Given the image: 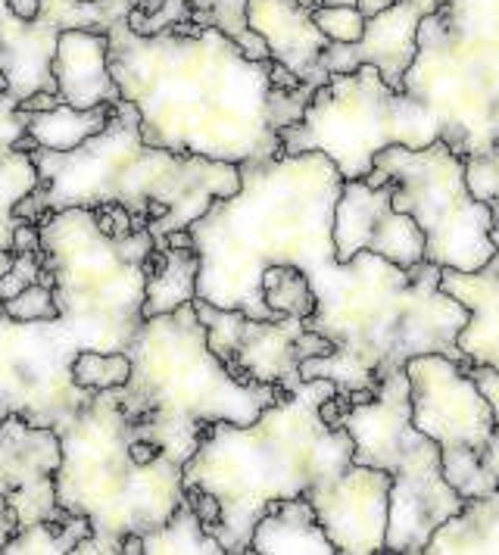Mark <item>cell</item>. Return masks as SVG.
I'll return each instance as SVG.
<instances>
[{
    "mask_svg": "<svg viewBox=\"0 0 499 555\" xmlns=\"http://www.w3.org/2000/svg\"><path fill=\"white\" fill-rule=\"evenodd\" d=\"M110 69L153 147L238 166L284 153L272 60H253L219 28L188 20L141 35L125 20L110 28Z\"/></svg>",
    "mask_w": 499,
    "mask_h": 555,
    "instance_id": "1",
    "label": "cell"
},
{
    "mask_svg": "<svg viewBox=\"0 0 499 555\" xmlns=\"http://www.w3.org/2000/svg\"><path fill=\"white\" fill-rule=\"evenodd\" d=\"M341 188V169L319 151L244 163L241 191L213 203L188 228L200 256V300L253 319H278L263 297V278L274 266L312 272L337 256Z\"/></svg>",
    "mask_w": 499,
    "mask_h": 555,
    "instance_id": "2",
    "label": "cell"
},
{
    "mask_svg": "<svg viewBox=\"0 0 499 555\" xmlns=\"http://www.w3.org/2000/svg\"><path fill=\"white\" fill-rule=\"evenodd\" d=\"M306 275L319 300L306 328L328 337L334 350L306 359L303 378L334 380L341 397L359 403L415 356L444 353L469 362L456 337L472 312L440 287L444 266L424 259L402 269L362 250L349 262L334 256Z\"/></svg>",
    "mask_w": 499,
    "mask_h": 555,
    "instance_id": "3",
    "label": "cell"
},
{
    "mask_svg": "<svg viewBox=\"0 0 499 555\" xmlns=\"http://www.w3.org/2000/svg\"><path fill=\"white\" fill-rule=\"evenodd\" d=\"M331 397H337L334 380L306 378L256 422H216L203 430L197 453L184 465V490L197 487L219 500L222 515L209 533L228 555L250 553L253 530L269 505L306 496L353 465L349 430L324 418Z\"/></svg>",
    "mask_w": 499,
    "mask_h": 555,
    "instance_id": "4",
    "label": "cell"
},
{
    "mask_svg": "<svg viewBox=\"0 0 499 555\" xmlns=\"http://www.w3.org/2000/svg\"><path fill=\"white\" fill-rule=\"evenodd\" d=\"M48 188L50 212L73 206L119 203L135 225L150 228L156 247L188 231L222 197L241 191V166L206 156L153 147L141 134V113L131 101L113 106L100 134L66 153L31 151Z\"/></svg>",
    "mask_w": 499,
    "mask_h": 555,
    "instance_id": "5",
    "label": "cell"
},
{
    "mask_svg": "<svg viewBox=\"0 0 499 555\" xmlns=\"http://www.w3.org/2000/svg\"><path fill=\"white\" fill-rule=\"evenodd\" d=\"M128 356L131 378L116 390L128 430L181 465L197 453L209 425H250L284 393L272 384L238 378L209 347L194 304L144 319Z\"/></svg>",
    "mask_w": 499,
    "mask_h": 555,
    "instance_id": "6",
    "label": "cell"
},
{
    "mask_svg": "<svg viewBox=\"0 0 499 555\" xmlns=\"http://www.w3.org/2000/svg\"><path fill=\"white\" fill-rule=\"evenodd\" d=\"M63 462L56 472V503L85 515L91 533L73 555H119L128 533L163 528L184 500V465L163 455L141 465L131 455V430L116 390L91 403L60 428Z\"/></svg>",
    "mask_w": 499,
    "mask_h": 555,
    "instance_id": "7",
    "label": "cell"
},
{
    "mask_svg": "<svg viewBox=\"0 0 499 555\" xmlns=\"http://www.w3.org/2000/svg\"><path fill=\"white\" fill-rule=\"evenodd\" d=\"M41 253L53 272L56 328L75 350H128L144 325L156 237L150 228L106 234L88 206L56 209L41 222Z\"/></svg>",
    "mask_w": 499,
    "mask_h": 555,
    "instance_id": "8",
    "label": "cell"
},
{
    "mask_svg": "<svg viewBox=\"0 0 499 555\" xmlns=\"http://www.w3.org/2000/svg\"><path fill=\"white\" fill-rule=\"evenodd\" d=\"M402 91L440 119L459 156L499 147V0H444L419 28Z\"/></svg>",
    "mask_w": 499,
    "mask_h": 555,
    "instance_id": "9",
    "label": "cell"
},
{
    "mask_svg": "<svg viewBox=\"0 0 499 555\" xmlns=\"http://www.w3.org/2000/svg\"><path fill=\"white\" fill-rule=\"evenodd\" d=\"M341 425L356 443L353 462L394 478L384 553L422 555L431 533L469 500L444 475L440 447L412 425V387L406 369L381 380L374 397L349 403Z\"/></svg>",
    "mask_w": 499,
    "mask_h": 555,
    "instance_id": "10",
    "label": "cell"
},
{
    "mask_svg": "<svg viewBox=\"0 0 499 555\" xmlns=\"http://www.w3.org/2000/svg\"><path fill=\"white\" fill-rule=\"evenodd\" d=\"M444 138L440 119L406 91H394L378 66L331 76L306 106L297 126L281 131L284 153H324L344 181L374 172L387 147H431Z\"/></svg>",
    "mask_w": 499,
    "mask_h": 555,
    "instance_id": "11",
    "label": "cell"
},
{
    "mask_svg": "<svg viewBox=\"0 0 499 555\" xmlns=\"http://www.w3.org/2000/svg\"><path fill=\"white\" fill-rule=\"evenodd\" d=\"M374 169L397 181L394 209L409 212L424 231V259L456 272H477L497 256L494 206L477 201L465 181V156L434 141L431 147H387Z\"/></svg>",
    "mask_w": 499,
    "mask_h": 555,
    "instance_id": "12",
    "label": "cell"
},
{
    "mask_svg": "<svg viewBox=\"0 0 499 555\" xmlns=\"http://www.w3.org/2000/svg\"><path fill=\"white\" fill-rule=\"evenodd\" d=\"M412 387V425L427 434L444 455V475L465 496L477 500L499 490L484 453L499 430L497 412L474 380L472 365L444 353L406 362Z\"/></svg>",
    "mask_w": 499,
    "mask_h": 555,
    "instance_id": "13",
    "label": "cell"
},
{
    "mask_svg": "<svg viewBox=\"0 0 499 555\" xmlns=\"http://www.w3.org/2000/svg\"><path fill=\"white\" fill-rule=\"evenodd\" d=\"M75 356L56 322H16L0 297V422L23 415L41 428L69 425L94 397L73 380Z\"/></svg>",
    "mask_w": 499,
    "mask_h": 555,
    "instance_id": "14",
    "label": "cell"
},
{
    "mask_svg": "<svg viewBox=\"0 0 499 555\" xmlns=\"http://www.w3.org/2000/svg\"><path fill=\"white\" fill-rule=\"evenodd\" d=\"M200 322L216 356L238 375L253 384H272L294 390L303 384V362L331 353V340L306 328L303 319H253L241 309L194 300Z\"/></svg>",
    "mask_w": 499,
    "mask_h": 555,
    "instance_id": "15",
    "label": "cell"
},
{
    "mask_svg": "<svg viewBox=\"0 0 499 555\" xmlns=\"http://www.w3.org/2000/svg\"><path fill=\"white\" fill-rule=\"evenodd\" d=\"M141 0H41L38 16L25 20L10 0H0V73L13 98H31L38 91L56 94L53 56L66 28L106 31L125 23Z\"/></svg>",
    "mask_w": 499,
    "mask_h": 555,
    "instance_id": "16",
    "label": "cell"
},
{
    "mask_svg": "<svg viewBox=\"0 0 499 555\" xmlns=\"http://www.w3.org/2000/svg\"><path fill=\"white\" fill-rule=\"evenodd\" d=\"M397 181L369 184L366 178H349L334 206V250L341 262L356 253L372 250L402 269L424 262V231L409 212L394 209Z\"/></svg>",
    "mask_w": 499,
    "mask_h": 555,
    "instance_id": "17",
    "label": "cell"
},
{
    "mask_svg": "<svg viewBox=\"0 0 499 555\" xmlns=\"http://www.w3.org/2000/svg\"><path fill=\"white\" fill-rule=\"evenodd\" d=\"M60 462V430L31 425L23 415H7L0 422V500L20 515V528L69 518L56 503Z\"/></svg>",
    "mask_w": 499,
    "mask_h": 555,
    "instance_id": "18",
    "label": "cell"
},
{
    "mask_svg": "<svg viewBox=\"0 0 499 555\" xmlns=\"http://www.w3.org/2000/svg\"><path fill=\"white\" fill-rule=\"evenodd\" d=\"M391 490L394 478L381 468L349 465L341 478L309 490L319 521L337 553L369 555L384 553L387 525H391Z\"/></svg>",
    "mask_w": 499,
    "mask_h": 555,
    "instance_id": "19",
    "label": "cell"
},
{
    "mask_svg": "<svg viewBox=\"0 0 499 555\" xmlns=\"http://www.w3.org/2000/svg\"><path fill=\"white\" fill-rule=\"evenodd\" d=\"M444 7V0H394L387 10L366 20V35L353 44H331L322 53V69L331 76L353 73L359 66H378L384 81L402 91L406 73L419 53V28Z\"/></svg>",
    "mask_w": 499,
    "mask_h": 555,
    "instance_id": "20",
    "label": "cell"
},
{
    "mask_svg": "<svg viewBox=\"0 0 499 555\" xmlns=\"http://www.w3.org/2000/svg\"><path fill=\"white\" fill-rule=\"evenodd\" d=\"M250 26L266 38L274 63L287 66L299 81L312 88L331 81V73L322 69L331 38L316 26L309 7L299 0H250Z\"/></svg>",
    "mask_w": 499,
    "mask_h": 555,
    "instance_id": "21",
    "label": "cell"
},
{
    "mask_svg": "<svg viewBox=\"0 0 499 555\" xmlns=\"http://www.w3.org/2000/svg\"><path fill=\"white\" fill-rule=\"evenodd\" d=\"M53 78L60 101L94 109V106H116L123 91L110 69V35L94 28H66L56 41L53 56Z\"/></svg>",
    "mask_w": 499,
    "mask_h": 555,
    "instance_id": "22",
    "label": "cell"
},
{
    "mask_svg": "<svg viewBox=\"0 0 499 555\" xmlns=\"http://www.w3.org/2000/svg\"><path fill=\"white\" fill-rule=\"evenodd\" d=\"M440 287L472 312L469 325L456 337L462 356L472 365L499 372V250L477 272L444 269Z\"/></svg>",
    "mask_w": 499,
    "mask_h": 555,
    "instance_id": "23",
    "label": "cell"
},
{
    "mask_svg": "<svg viewBox=\"0 0 499 555\" xmlns=\"http://www.w3.org/2000/svg\"><path fill=\"white\" fill-rule=\"evenodd\" d=\"M256 555H334L337 546L324 533L309 496H291L269 505L250 540Z\"/></svg>",
    "mask_w": 499,
    "mask_h": 555,
    "instance_id": "24",
    "label": "cell"
},
{
    "mask_svg": "<svg viewBox=\"0 0 499 555\" xmlns=\"http://www.w3.org/2000/svg\"><path fill=\"white\" fill-rule=\"evenodd\" d=\"M499 555V490L462 505L431 533L424 555Z\"/></svg>",
    "mask_w": 499,
    "mask_h": 555,
    "instance_id": "25",
    "label": "cell"
},
{
    "mask_svg": "<svg viewBox=\"0 0 499 555\" xmlns=\"http://www.w3.org/2000/svg\"><path fill=\"white\" fill-rule=\"evenodd\" d=\"M200 256L194 244H166L156 247L148 275V300L144 319L175 312L184 304L197 300Z\"/></svg>",
    "mask_w": 499,
    "mask_h": 555,
    "instance_id": "26",
    "label": "cell"
},
{
    "mask_svg": "<svg viewBox=\"0 0 499 555\" xmlns=\"http://www.w3.org/2000/svg\"><path fill=\"white\" fill-rule=\"evenodd\" d=\"M28 116V138L35 151L66 153L91 141L113 119V106H94V109H78L69 103H56L48 113H25Z\"/></svg>",
    "mask_w": 499,
    "mask_h": 555,
    "instance_id": "27",
    "label": "cell"
},
{
    "mask_svg": "<svg viewBox=\"0 0 499 555\" xmlns=\"http://www.w3.org/2000/svg\"><path fill=\"white\" fill-rule=\"evenodd\" d=\"M228 555L225 546L206 530L194 512V505L188 503V496L172 512V518L163 528L144 533V555Z\"/></svg>",
    "mask_w": 499,
    "mask_h": 555,
    "instance_id": "28",
    "label": "cell"
},
{
    "mask_svg": "<svg viewBox=\"0 0 499 555\" xmlns=\"http://www.w3.org/2000/svg\"><path fill=\"white\" fill-rule=\"evenodd\" d=\"M41 184V172L31 151L0 153V250H13L16 241V228H20V216H16V203H23L35 188Z\"/></svg>",
    "mask_w": 499,
    "mask_h": 555,
    "instance_id": "29",
    "label": "cell"
},
{
    "mask_svg": "<svg viewBox=\"0 0 499 555\" xmlns=\"http://www.w3.org/2000/svg\"><path fill=\"white\" fill-rule=\"evenodd\" d=\"M91 533V521L85 515H69L63 521H38L13 533L3 555H73L75 546Z\"/></svg>",
    "mask_w": 499,
    "mask_h": 555,
    "instance_id": "30",
    "label": "cell"
},
{
    "mask_svg": "<svg viewBox=\"0 0 499 555\" xmlns=\"http://www.w3.org/2000/svg\"><path fill=\"white\" fill-rule=\"evenodd\" d=\"M263 297L278 319H312L316 312V291L309 275L297 266H274L263 278Z\"/></svg>",
    "mask_w": 499,
    "mask_h": 555,
    "instance_id": "31",
    "label": "cell"
},
{
    "mask_svg": "<svg viewBox=\"0 0 499 555\" xmlns=\"http://www.w3.org/2000/svg\"><path fill=\"white\" fill-rule=\"evenodd\" d=\"M191 20L200 26L219 28L253 60H272L266 38L250 26V0H206V7L194 10Z\"/></svg>",
    "mask_w": 499,
    "mask_h": 555,
    "instance_id": "32",
    "label": "cell"
},
{
    "mask_svg": "<svg viewBox=\"0 0 499 555\" xmlns=\"http://www.w3.org/2000/svg\"><path fill=\"white\" fill-rule=\"evenodd\" d=\"M131 356L128 350L119 353H103V350H81L73 359V380L81 390L103 393V390H119L131 378Z\"/></svg>",
    "mask_w": 499,
    "mask_h": 555,
    "instance_id": "33",
    "label": "cell"
},
{
    "mask_svg": "<svg viewBox=\"0 0 499 555\" xmlns=\"http://www.w3.org/2000/svg\"><path fill=\"white\" fill-rule=\"evenodd\" d=\"M3 312L16 322H56L60 306H56V294H53V272L44 281L28 284L16 297L3 300Z\"/></svg>",
    "mask_w": 499,
    "mask_h": 555,
    "instance_id": "34",
    "label": "cell"
},
{
    "mask_svg": "<svg viewBox=\"0 0 499 555\" xmlns=\"http://www.w3.org/2000/svg\"><path fill=\"white\" fill-rule=\"evenodd\" d=\"M465 181L477 201L494 206V241L499 250V147L465 156Z\"/></svg>",
    "mask_w": 499,
    "mask_h": 555,
    "instance_id": "35",
    "label": "cell"
},
{
    "mask_svg": "<svg viewBox=\"0 0 499 555\" xmlns=\"http://www.w3.org/2000/svg\"><path fill=\"white\" fill-rule=\"evenodd\" d=\"M312 20L331 38V44H353L366 35V16L359 13V7L322 3L319 10H312Z\"/></svg>",
    "mask_w": 499,
    "mask_h": 555,
    "instance_id": "36",
    "label": "cell"
},
{
    "mask_svg": "<svg viewBox=\"0 0 499 555\" xmlns=\"http://www.w3.org/2000/svg\"><path fill=\"white\" fill-rule=\"evenodd\" d=\"M7 88H0V153L16 151L28 134V116Z\"/></svg>",
    "mask_w": 499,
    "mask_h": 555,
    "instance_id": "37",
    "label": "cell"
},
{
    "mask_svg": "<svg viewBox=\"0 0 499 555\" xmlns=\"http://www.w3.org/2000/svg\"><path fill=\"white\" fill-rule=\"evenodd\" d=\"M472 375H474V380L481 384V390L487 393L490 405H494V412H497V425H499V372H494V369H481V365H472Z\"/></svg>",
    "mask_w": 499,
    "mask_h": 555,
    "instance_id": "38",
    "label": "cell"
},
{
    "mask_svg": "<svg viewBox=\"0 0 499 555\" xmlns=\"http://www.w3.org/2000/svg\"><path fill=\"white\" fill-rule=\"evenodd\" d=\"M16 530H20V515L10 505H0V553L7 550V543L13 540Z\"/></svg>",
    "mask_w": 499,
    "mask_h": 555,
    "instance_id": "39",
    "label": "cell"
},
{
    "mask_svg": "<svg viewBox=\"0 0 499 555\" xmlns=\"http://www.w3.org/2000/svg\"><path fill=\"white\" fill-rule=\"evenodd\" d=\"M56 103H60V94H53V91H38V94L25 98L20 106H23L25 113H48Z\"/></svg>",
    "mask_w": 499,
    "mask_h": 555,
    "instance_id": "40",
    "label": "cell"
},
{
    "mask_svg": "<svg viewBox=\"0 0 499 555\" xmlns=\"http://www.w3.org/2000/svg\"><path fill=\"white\" fill-rule=\"evenodd\" d=\"M484 465H487V472H490L499 483V430L494 434V440H490V447H487V453H484Z\"/></svg>",
    "mask_w": 499,
    "mask_h": 555,
    "instance_id": "41",
    "label": "cell"
},
{
    "mask_svg": "<svg viewBox=\"0 0 499 555\" xmlns=\"http://www.w3.org/2000/svg\"><path fill=\"white\" fill-rule=\"evenodd\" d=\"M394 0H359L356 7H359V13L366 16V20H372V16H378L381 10H387Z\"/></svg>",
    "mask_w": 499,
    "mask_h": 555,
    "instance_id": "42",
    "label": "cell"
},
{
    "mask_svg": "<svg viewBox=\"0 0 499 555\" xmlns=\"http://www.w3.org/2000/svg\"><path fill=\"white\" fill-rule=\"evenodd\" d=\"M13 3V10L25 16V20H35L38 16V7H41V0H10Z\"/></svg>",
    "mask_w": 499,
    "mask_h": 555,
    "instance_id": "43",
    "label": "cell"
},
{
    "mask_svg": "<svg viewBox=\"0 0 499 555\" xmlns=\"http://www.w3.org/2000/svg\"><path fill=\"white\" fill-rule=\"evenodd\" d=\"M125 555H144V537L141 533H128L123 540Z\"/></svg>",
    "mask_w": 499,
    "mask_h": 555,
    "instance_id": "44",
    "label": "cell"
},
{
    "mask_svg": "<svg viewBox=\"0 0 499 555\" xmlns=\"http://www.w3.org/2000/svg\"><path fill=\"white\" fill-rule=\"evenodd\" d=\"M16 266V250H0V278H7Z\"/></svg>",
    "mask_w": 499,
    "mask_h": 555,
    "instance_id": "45",
    "label": "cell"
},
{
    "mask_svg": "<svg viewBox=\"0 0 499 555\" xmlns=\"http://www.w3.org/2000/svg\"><path fill=\"white\" fill-rule=\"evenodd\" d=\"M324 3H331V7H356L359 0H324Z\"/></svg>",
    "mask_w": 499,
    "mask_h": 555,
    "instance_id": "46",
    "label": "cell"
},
{
    "mask_svg": "<svg viewBox=\"0 0 499 555\" xmlns=\"http://www.w3.org/2000/svg\"><path fill=\"white\" fill-rule=\"evenodd\" d=\"M299 3H303V7H309V10H319L324 0H299Z\"/></svg>",
    "mask_w": 499,
    "mask_h": 555,
    "instance_id": "47",
    "label": "cell"
},
{
    "mask_svg": "<svg viewBox=\"0 0 499 555\" xmlns=\"http://www.w3.org/2000/svg\"><path fill=\"white\" fill-rule=\"evenodd\" d=\"M191 3H194V10H203V7H206V0H191Z\"/></svg>",
    "mask_w": 499,
    "mask_h": 555,
    "instance_id": "48",
    "label": "cell"
},
{
    "mask_svg": "<svg viewBox=\"0 0 499 555\" xmlns=\"http://www.w3.org/2000/svg\"><path fill=\"white\" fill-rule=\"evenodd\" d=\"M0 88H7V78H3V73H0Z\"/></svg>",
    "mask_w": 499,
    "mask_h": 555,
    "instance_id": "49",
    "label": "cell"
},
{
    "mask_svg": "<svg viewBox=\"0 0 499 555\" xmlns=\"http://www.w3.org/2000/svg\"><path fill=\"white\" fill-rule=\"evenodd\" d=\"M141 3H144V0H141Z\"/></svg>",
    "mask_w": 499,
    "mask_h": 555,
    "instance_id": "50",
    "label": "cell"
}]
</instances>
